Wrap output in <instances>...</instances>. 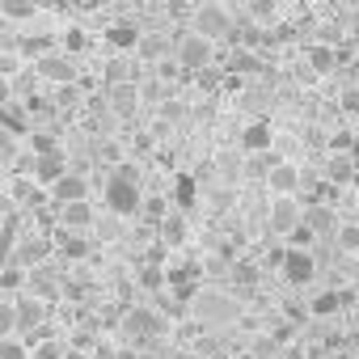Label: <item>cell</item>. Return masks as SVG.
Returning a JSON list of instances; mask_svg holds the SVG:
<instances>
[{
	"mask_svg": "<svg viewBox=\"0 0 359 359\" xmlns=\"http://www.w3.org/2000/svg\"><path fill=\"white\" fill-rule=\"evenodd\" d=\"M351 47H355V51H359V26H355V30H351Z\"/></svg>",
	"mask_w": 359,
	"mask_h": 359,
	"instance_id": "54",
	"label": "cell"
},
{
	"mask_svg": "<svg viewBox=\"0 0 359 359\" xmlns=\"http://www.w3.org/2000/svg\"><path fill=\"white\" fill-rule=\"evenodd\" d=\"M55 250H60V258H68V262H85V258H89V237L64 229V233L55 237Z\"/></svg>",
	"mask_w": 359,
	"mask_h": 359,
	"instance_id": "20",
	"label": "cell"
},
{
	"mask_svg": "<svg viewBox=\"0 0 359 359\" xmlns=\"http://www.w3.org/2000/svg\"><path fill=\"white\" fill-rule=\"evenodd\" d=\"M140 203H144V195H140V182H131V177H118V173H110V182H106V208H110L114 216H135V212H140Z\"/></svg>",
	"mask_w": 359,
	"mask_h": 359,
	"instance_id": "4",
	"label": "cell"
},
{
	"mask_svg": "<svg viewBox=\"0 0 359 359\" xmlns=\"http://www.w3.org/2000/svg\"><path fill=\"white\" fill-rule=\"evenodd\" d=\"M9 97H13V85H9L5 72H0V102H9Z\"/></svg>",
	"mask_w": 359,
	"mask_h": 359,
	"instance_id": "50",
	"label": "cell"
},
{
	"mask_svg": "<svg viewBox=\"0 0 359 359\" xmlns=\"http://www.w3.org/2000/svg\"><path fill=\"white\" fill-rule=\"evenodd\" d=\"M34 9H39L34 0H0V13H5V22H13V18H18V22H22V18H34Z\"/></svg>",
	"mask_w": 359,
	"mask_h": 359,
	"instance_id": "30",
	"label": "cell"
},
{
	"mask_svg": "<svg viewBox=\"0 0 359 359\" xmlns=\"http://www.w3.org/2000/svg\"><path fill=\"white\" fill-rule=\"evenodd\" d=\"M9 254H13V233L5 229V233H0V266L9 262Z\"/></svg>",
	"mask_w": 359,
	"mask_h": 359,
	"instance_id": "47",
	"label": "cell"
},
{
	"mask_svg": "<svg viewBox=\"0 0 359 359\" xmlns=\"http://www.w3.org/2000/svg\"><path fill=\"white\" fill-rule=\"evenodd\" d=\"M266 187H271V195H296L300 191V169L287 165V161H275L266 169Z\"/></svg>",
	"mask_w": 359,
	"mask_h": 359,
	"instance_id": "16",
	"label": "cell"
},
{
	"mask_svg": "<svg viewBox=\"0 0 359 359\" xmlns=\"http://www.w3.org/2000/svg\"><path fill=\"white\" fill-rule=\"evenodd\" d=\"M351 22H355V26H359V0H355V13H351Z\"/></svg>",
	"mask_w": 359,
	"mask_h": 359,
	"instance_id": "55",
	"label": "cell"
},
{
	"mask_svg": "<svg viewBox=\"0 0 359 359\" xmlns=\"http://www.w3.org/2000/svg\"><path fill=\"white\" fill-rule=\"evenodd\" d=\"M5 334H18L13 330V300H0V338Z\"/></svg>",
	"mask_w": 359,
	"mask_h": 359,
	"instance_id": "40",
	"label": "cell"
},
{
	"mask_svg": "<svg viewBox=\"0 0 359 359\" xmlns=\"http://www.w3.org/2000/svg\"><path fill=\"white\" fill-rule=\"evenodd\" d=\"M351 148H355V135H351V131L330 135V152H351Z\"/></svg>",
	"mask_w": 359,
	"mask_h": 359,
	"instance_id": "42",
	"label": "cell"
},
{
	"mask_svg": "<svg viewBox=\"0 0 359 359\" xmlns=\"http://www.w3.org/2000/svg\"><path fill=\"white\" fill-rule=\"evenodd\" d=\"M334 241H338V250L359 254V224H338L334 229Z\"/></svg>",
	"mask_w": 359,
	"mask_h": 359,
	"instance_id": "31",
	"label": "cell"
},
{
	"mask_svg": "<svg viewBox=\"0 0 359 359\" xmlns=\"http://www.w3.org/2000/svg\"><path fill=\"white\" fill-rule=\"evenodd\" d=\"M229 26H233V18H229L224 5H216V0H203V5L195 9V34L216 43V39H229Z\"/></svg>",
	"mask_w": 359,
	"mask_h": 359,
	"instance_id": "6",
	"label": "cell"
},
{
	"mask_svg": "<svg viewBox=\"0 0 359 359\" xmlns=\"http://www.w3.org/2000/svg\"><path fill=\"white\" fill-rule=\"evenodd\" d=\"M0 359H26V338L22 334H5L0 338Z\"/></svg>",
	"mask_w": 359,
	"mask_h": 359,
	"instance_id": "33",
	"label": "cell"
},
{
	"mask_svg": "<svg viewBox=\"0 0 359 359\" xmlns=\"http://www.w3.org/2000/svg\"><path fill=\"white\" fill-rule=\"evenodd\" d=\"M169 359H199V355H195V351H173Z\"/></svg>",
	"mask_w": 359,
	"mask_h": 359,
	"instance_id": "53",
	"label": "cell"
},
{
	"mask_svg": "<svg viewBox=\"0 0 359 359\" xmlns=\"http://www.w3.org/2000/svg\"><path fill=\"white\" fill-rule=\"evenodd\" d=\"M195 199H199L195 177H191V173H177V177H173V203L182 208V212H191V208H195Z\"/></svg>",
	"mask_w": 359,
	"mask_h": 359,
	"instance_id": "23",
	"label": "cell"
},
{
	"mask_svg": "<svg viewBox=\"0 0 359 359\" xmlns=\"http://www.w3.org/2000/svg\"><path fill=\"white\" fill-rule=\"evenodd\" d=\"M47 199L51 203H72V199H89V182H85V173H72L64 169L55 182L47 187Z\"/></svg>",
	"mask_w": 359,
	"mask_h": 359,
	"instance_id": "8",
	"label": "cell"
},
{
	"mask_svg": "<svg viewBox=\"0 0 359 359\" xmlns=\"http://www.w3.org/2000/svg\"><path fill=\"white\" fill-rule=\"evenodd\" d=\"M266 262H271V266H279V262H283V245H275V250L266 254Z\"/></svg>",
	"mask_w": 359,
	"mask_h": 359,
	"instance_id": "52",
	"label": "cell"
},
{
	"mask_svg": "<svg viewBox=\"0 0 359 359\" xmlns=\"http://www.w3.org/2000/svg\"><path fill=\"white\" fill-rule=\"evenodd\" d=\"M106 43H110L114 51H135V43H140V26H135V22H114V26L106 30Z\"/></svg>",
	"mask_w": 359,
	"mask_h": 359,
	"instance_id": "22",
	"label": "cell"
},
{
	"mask_svg": "<svg viewBox=\"0 0 359 359\" xmlns=\"http://www.w3.org/2000/svg\"><path fill=\"white\" fill-rule=\"evenodd\" d=\"M135 51H140L144 60H165V55H169V39H161V34H156V39H144V34H140Z\"/></svg>",
	"mask_w": 359,
	"mask_h": 359,
	"instance_id": "28",
	"label": "cell"
},
{
	"mask_svg": "<svg viewBox=\"0 0 359 359\" xmlns=\"http://www.w3.org/2000/svg\"><path fill=\"white\" fill-rule=\"evenodd\" d=\"M140 212H144V216L156 224V220L165 216V199H144V203H140Z\"/></svg>",
	"mask_w": 359,
	"mask_h": 359,
	"instance_id": "43",
	"label": "cell"
},
{
	"mask_svg": "<svg viewBox=\"0 0 359 359\" xmlns=\"http://www.w3.org/2000/svg\"><path fill=\"white\" fill-rule=\"evenodd\" d=\"M0 182H5V161H0Z\"/></svg>",
	"mask_w": 359,
	"mask_h": 359,
	"instance_id": "57",
	"label": "cell"
},
{
	"mask_svg": "<svg viewBox=\"0 0 359 359\" xmlns=\"http://www.w3.org/2000/svg\"><path fill=\"white\" fill-rule=\"evenodd\" d=\"M64 169H68V156H64L60 148H51V152H34V169H30V177H34L39 187H51Z\"/></svg>",
	"mask_w": 359,
	"mask_h": 359,
	"instance_id": "15",
	"label": "cell"
},
{
	"mask_svg": "<svg viewBox=\"0 0 359 359\" xmlns=\"http://www.w3.org/2000/svg\"><path fill=\"white\" fill-rule=\"evenodd\" d=\"M275 144V131H271V118H254L245 131H241V148L245 152H262Z\"/></svg>",
	"mask_w": 359,
	"mask_h": 359,
	"instance_id": "19",
	"label": "cell"
},
{
	"mask_svg": "<svg viewBox=\"0 0 359 359\" xmlns=\"http://www.w3.org/2000/svg\"><path fill=\"white\" fill-rule=\"evenodd\" d=\"M43 47H51V39H30L26 43V55H43Z\"/></svg>",
	"mask_w": 359,
	"mask_h": 359,
	"instance_id": "49",
	"label": "cell"
},
{
	"mask_svg": "<svg viewBox=\"0 0 359 359\" xmlns=\"http://www.w3.org/2000/svg\"><path fill=\"white\" fill-rule=\"evenodd\" d=\"M182 114H187V106H182V102H161V118L177 123V118H182Z\"/></svg>",
	"mask_w": 359,
	"mask_h": 359,
	"instance_id": "45",
	"label": "cell"
},
{
	"mask_svg": "<svg viewBox=\"0 0 359 359\" xmlns=\"http://www.w3.org/2000/svg\"><path fill=\"white\" fill-rule=\"evenodd\" d=\"M275 161H279V156H275L271 148H262V152H250V161H245V173H250V177H266V169H271Z\"/></svg>",
	"mask_w": 359,
	"mask_h": 359,
	"instance_id": "29",
	"label": "cell"
},
{
	"mask_svg": "<svg viewBox=\"0 0 359 359\" xmlns=\"http://www.w3.org/2000/svg\"><path fill=\"white\" fill-rule=\"evenodd\" d=\"M338 110H342V114H359V85H342V93H338Z\"/></svg>",
	"mask_w": 359,
	"mask_h": 359,
	"instance_id": "35",
	"label": "cell"
},
{
	"mask_svg": "<svg viewBox=\"0 0 359 359\" xmlns=\"http://www.w3.org/2000/svg\"><path fill=\"white\" fill-rule=\"evenodd\" d=\"M55 208H60V229H72V233L93 229V203L89 199H72V203H55Z\"/></svg>",
	"mask_w": 359,
	"mask_h": 359,
	"instance_id": "13",
	"label": "cell"
},
{
	"mask_svg": "<svg viewBox=\"0 0 359 359\" xmlns=\"http://www.w3.org/2000/svg\"><path fill=\"white\" fill-rule=\"evenodd\" d=\"M283 237H287V245H292V250H309V245H313V241H317V233H313V229H309V224H304V220H300V224H296V229H287V233H283Z\"/></svg>",
	"mask_w": 359,
	"mask_h": 359,
	"instance_id": "32",
	"label": "cell"
},
{
	"mask_svg": "<svg viewBox=\"0 0 359 359\" xmlns=\"http://www.w3.org/2000/svg\"><path fill=\"white\" fill-rule=\"evenodd\" d=\"M72 102H76V81L60 85V93H55V106H72Z\"/></svg>",
	"mask_w": 359,
	"mask_h": 359,
	"instance_id": "46",
	"label": "cell"
},
{
	"mask_svg": "<svg viewBox=\"0 0 359 359\" xmlns=\"http://www.w3.org/2000/svg\"><path fill=\"white\" fill-rule=\"evenodd\" d=\"M304 64H309L313 76H330V72L338 68V55H334L330 43H309V47H304Z\"/></svg>",
	"mask_w": 359,
	"mask_h": 359,
	"instance_id": "18",
	"label": "cell"
},
{
	"mask_svg": "<svg viewBox=\"0 0 359 359\" xmlns=\"http://www.w3.org/2000/svg\"><path fill=\"white\" fill-rule=\"evenodd\" d=\"M5 26H9V22H5V13H0V34H5Z\"/></svg>",
	"mask_w": 359,
	"mask_h": 359,
	"instance_id": "56",
	"label": "cell"
},
{
	"mask_svg": "<svg viewBox=\"0 0 359 359\" xmlns=\"http://www.w3.org/2000/svg\"><path fill=\"white\" fill-rule=\"evenodd\" d=\"M140 287H144V292H161V287H165V271H161V266H144V271H140Z\"/></svg>",
	"mask_w": 359,
	"mask_h": 359,
	"instance_id": "34",
	"label": "cell"
},
{
	"mask_svg": "<svg viewBox=\"0 0 359 359\" xmlns=\"http://www.w3.org/2000/svg\"><path fill=\"white\" fill-rule=\"evenodd\" d=\"M118 330H123V338H127V342H135V351H140L148 338L165 334V330H169V321H165L156 309H148V304H131V309L118 317Z\"/></svg>",
	"mask_w": 359,
	"mask_h": 359,
	"instance_id": "1",
	"label": "cell"
},
{
	"mask_svg": "<svg viewBox=\"0 0 359 359\" xmlns=\"http://www.w3.org/2000/svg\"><path fill=\"white\" fill-rule=\"evenodd\" d=\"M355 296L351 292H321L317 300H313V317H334L338 309H346Z\"/></svg>",
	"mask_w": 359,
	"mask_h": 359,
	"instance_id": "24",
	"label": "cell"
},
{
	"mask_svg": "<svg viewBox=\"0 0 359 359\" xmlns=\"http://www.w3.org/2000/svg\"><path fill=\"white\" fill-rule=\"evenodd\" d=\"M346 34H342V26H334V22H321L317 26V43H330V47H338Z\"/></svg>",
	"mask_w": 359,
	"mask_h": 359,
	"instance_id": "36",
	"label": "cell"
},
{
	"mask_svg": "<svg viewBox=\"0 0 359 359\" xmlns=\"http://www.w3.org/2000/svg\"><path fill=\"white\" fill-rule=\"evenodd\" d=\"M250 18L258 26H275L279 22V5H275V0H250Z\"/></svg>",
	"mask_w": 359,
	"mask_h": 359,
	"instance_id": "26",
	"label": "cell"
},
{
	"mask_svg": "<svg viewBox=\"0 0 359 359\" xmlns=\"http://www.w3.org/2000/svg\"><path fill=\"white\" fill-rule=\"evenodd\" d=\"M39 359H64V346L60 342H51V338H39V351H34Z\"/></svg>",
	"mask_w": 359,
	"mask_h": 359,
	"instance_id": "41",
	"label": "cell"
},
{
	"mask_svg": "<svg viewBox=\"0 0 359 359\" xmlns=\"http://www.w3.org/2000/svg\"><path fill=\"white\" fill-rule=\"evenodd\" d=\"M300 220L321 237V233H334L338 229V212H334V203H317V199H309V203H300Z\"/></svg>",
	"mask_w": 359,
	"mask_h": 359,
	"instance_id": "14",
	"label": "cell"
},
{
	"mask_svg": "<svg viewBox=\"0 0 359 359\" xmlns=\"http://www.w3.org/2000/svg\"><path fill=\"white\" fill-rule=\"evenodd\" d=\"M266 224H271L275 237H283L287 229H296V224H300V199H296V195H275Z\"/></svg>",
	"mask_w": 359,
	"mask_h": 359,
	"instance_id": "10",
	"label": "cell"
},
{
	"mask_svg": "<svg viewBox=\"0 0 359 359\" xmlns=\"http://www.w3.org/2000/svg\"><path fill=\"white\" fill-rule=\"evenodd\" d=\"M173 60H177V68H182V72L191 76V72H199V68L216 64V43L191 30V34H182V39L173 43Z\"/></svg>",
	"mask_w": 359,
	"mask_h": 359,
	"instance_id": "3",
	"label": "cell"
},
{
	"mask_svg": "<svg viewBox=\"0 0 359 359\" xmlns=\"http://www.w3.org/2000/svg\"><path fill=\"white\" fill-rule=\"evenodd\" d=\"M26 135H30V148H34V152H51V148H60L55 135H47V131H26Z\"/></svg>",
	"mask_w": 359,
	"mask_h": 359,
	"instance_id": "39",
	"label": "cell"
},
{
	"mask_svg": "<svg viewBox=\"0 0 359 359\" xmlns=\"http://www.w3.org/2000/svg\"><path fill=\"white\" fill-rule=\"evenodd\" d=\"M39 81H51V85H68V81H76V64H72V55L64 51V55H55V51H43V60H39Z\"/></svg>",
	"mask_w": 359,
	"mask_h": 359,
	"instance_id": "9",
	"label": "cell"
},
{
	"mask_svg": "<svg viewBox=\"0 0 359 359\" xmlns=\"http://www.w3.org/2000/svg\"><path fill=\"white\" fill-rule=\"evenodd\" d=\"M114 351H118V342H97L93 346V359H114Z\"/></svg>",
	"mask_w": 359,
	"mask_h": 359,
	"instance_id": "48",
	"label": "cell"
},
{
	"mask_svg": "<svg viewBox=\"0 0 359 359\" xmlns=\"http://www.w3.org/2000/svg\"><path fill=\"white\" fill-rule=\"evenodd\" d=\"M47 317H51V309H47L39 296H30V292H18V296H13V330H18L22 338L34 334Z\"/></svg>",
	"mask_w": 359,
	"mask_h": 359,
	"instance_id": "5",
	"label": "cell"
},
{
	"mask_svg": "<svg viewBox=\"0 0 359 359\" xmlns=\"http://www.w3.org/2000/svg\"><path fill=\"white\" fill-rule=\"evenodd\" d=\"M22 292H30V296H39L43 304H51V300H60L64 283H60V275H55L47 262H39V266H26V287H22Z\"/></svg>",
	"mask_w": 359,
	"mask_h": 359,
	"instance_id": "7",
	"label": "cell"
},
{
	"mask_svg": "<svg viewBox=\"0 0 359 359\" xmlns=\"http://www.w3.org/2000/svg\"><path fill=\"white\" fill-rule=\"evenodd\" d=\"M351 152H355V161H359V140H355V148H351Z\"/></svg>",
	"mask_w": 359,
	"mask_h": 359,
	"instance_id": "58",
	"label": "cell"
},
{
	"mask_svg": "<svg viewBox=\"0 0 359 359\" xmlns=\"http://www.w3.org/2000/svg\"><path fill=\"white\" fill-rule=\"evenodd\" d=\"M64 47H68V55L85 51V30H68V34H64Z\"/></svg>",
	"mask_w": 359,
	"mask_h": 359,
	"instance_id": "44",
	"label": "cell"
},
{
	"mask_svg": "<svg viewBox=\"0 0 359 359\" xmlns=\"http://www.w3.org/2000/svg\"><path fill=\"white\" fill-rule=\"evenodd\" d=\"M0 287H5V292H22L26 287V266L5 262V266H0Z\"/></svg>",
	"mask_w": 359,
	"mask_h": 359,
	"instance_id": "27",
	"label": "cell"
},
{
	"mask_svg": "<svg viewBox=\"0 0 359 359\" xmlns=\"http://www.w3.org/2000/svg\"><path fill=\"white\" fill-rule=\"evenodd\" d=\"M355 169H359L355 152H330V161H325V182H334V187H351Z\"/></svg>",
	"mask_w": 359,
	"mask_h": 359,
	"instance_id": "17",
	"label": "cell"
},
{
	"mask_svg": "<svg viewBox=\"0 0 359 359\" xmlns=\"http://www.w3.org/2000/svg\"><path fill=\"white\" fill-rule=\"evenodd\" d=\"M110 102H114V110H118V114H131V110H135V102H140V93H135V85H131V81H118V85H114V93H110Z\"/></svg>",
	"mask_w": 359,
	"mask_h": 359,
	"instance_id": "25",
	"label": "cell"
},
{
	"mask_svg": "<svg viewBox=\"0 0 359 359\" xmlns=\"http://www.w3.org/2000/svg\"><path fill=\"white\" fill-rule=\"evenodd\" d=\"M191 304H195L199 325H229V321H237V313H241V304H237L233 296L212 292V287H208V292H195Z\"/></svg>",
	"mask_w": 359,
	"mask_h": 359,
	"instance_id": "2",
	"label": "cell"
},
{
	"mask_svg": "<svg viewBox=\"0 0 359 359\" xmlns=\"http://www.w3.org/2000/svg\"><path fill=\"white\" fill-rule=\"evenodd\" d=\"M233 279H237L241 287H254V283H258V266H254V262H237V266H233Z\"/></svg>",
	"mask_w": 359,
	"mask_h": 359,
	"instance_id": "38",
	"label": "cell"
},
{
	"mask_svg": "<svg viewBox=\"0 0 359 359\" xmlns=\"http://www.w3.org/2000/svg\"><path fill=\"white\" fill-rule=\"evenodd\" d=\"M114 359H140V351H135V346H118Z\"/></svg>",
	"mask_w": 359,
	"mask_h": 359,
	"instance_id": "51",
	"label": "cell"
},
{
	"mask_svg": "<svg viewBox=\"0 0 359 359\" xmlns=\"http://www.w3.org/2000/svg\"><path fill=\"white\" fill-rule=\"evenodd\" d=\"M118 81H131L127 60H110V64H106V85H118Z\"/></svg>",
	"mask_w": 359,
	"mask_h": 359,
	"instance_id": "37",
	"label": "cell"
},
{
	"mask_svg": "<svg viewBox=\"0 0 359 359\" xmlns=\"http://www.w3.org/2000/svg\"><path fill=\"white\" fill-rule=\"evenodd\" d=\"M279 271H283V279L287 283H309L313 275H317V258L309 254V250H283V262H279Z\"/></svg>",
	"mask_w": 359,
	"mask_h": 359,
	"instance_id": "11",
	"label": "cell"
},
{
	"mask_svg": "<svg viewBox=\"0 0 359 359\" xmlns=\"http://www.w3.org/2000/svg\"><path fill=\"white\" fill-rule=\"evenodd\" d=\"M156 233H161V245H182L187 241V216L182 212H165L156 220Z\"/></svg>",
	"mask_w": 359,
	"mask_h": 359,
	"instance_id": "21",
	"label": "cell"
},
{
	"mask_svg": "<svg viewBox=\"0 0 359 359\" xmlns=\"http://www.w3.org/2000/svg\"><path fill=\"white\" fill-rule=\"evenodd\" d=\"M47 258H51V241H47V237H13L9 262H18V266H39V262H47Z\"/></svg>",
	"mask_w": 359,
	"mask_h": 359,
	"instance_id": "12",
	"label": "cell"
}]
</instances>
